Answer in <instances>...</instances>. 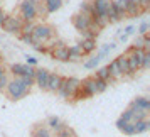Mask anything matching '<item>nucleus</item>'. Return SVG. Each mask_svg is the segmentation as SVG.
Segmentation results:
<instances>
[{
	"label": "nucleus",
	"mask_w": 150,
	"mask_h": 137,
	"mask_svg": "<svg viewBox=\"0 0 150 137\" xmlns=\"http://www.w3.org/2000/svg\"><path fill=\"white\" fill-rule=\"evenodd\" d=\"M79 86H81V80H78L74 76L62 78L61 86H59V90L56 93L61 96V98H64V100H74L76 93L79 91Z\"/></svg>",
	"instance_id": "1"
},
{
	"label": "nucleus",
	"mask_w": 150,
	"mask_h": 137,
	"mask_svg": "<svg viewBox=\"0 0 150 137\" xmlns=\"http://www.w3.org/2000/svg\"><path fill=\"white\" fill-rule=\"evenodd\" d=\"M29 91H30V88L24 85L22 78H15V76L10 80V81H8L7 88H5V93H7V96L12 100V102L22 100L24 96L29 95Z\"/></svg>",
	"instance_id": "2"
},
{
	"label": "nucleus",
	"mask_w": 150,
	"mask_h": 137,
	"mask_svg": "<svg viewBox=\"0 0 150 137\" xmlns=\"http://www.w3.org/2000/svg\"><path fill=\"white\" fill-rule=\"evenodd\" d=\"M54 37V27L49 26L46 22L42 24H35V29L32 32V44L39 42V44H46L47 41H51Z\"/></svg>",
	"instance_id": "3"
},
{
	"label": "nucleus",
	"mask_w": 150,
	"mask_h": 137,
	"mask_svg": "<svg viewBox=\"0 0 150 137\" xmlns=\"http://www.w3.org/2000/svg\"><path fill=\"white\" fill-rule=\"evenodd\" d=\"M39 0H22L19 10H21V19L22 22H35L37 14H35V4Z\"/></svg>",
	"instance_id": "4"
},
{
	"label": "nucleus",
	"mask_w": 150,
	"mask_h": 137,
	"mask_svg": "<svg viewBox=\"0 0 150 137\" xmlns=\"http://www.w3.org/2000/svg\"><path fill=\"white\" fill-rule=\"evenodd\" d=\"M96 95V88H95V78L93 76H88L81 81V86H79V91L76 93L74 100H83V98H91V96Z\"/></svg>",
	"instance_id": "5"
},
{
	"label": "nucleus",
	"mask_w": 150,
	"mask_h": 137,
	"mask_svg": "<svg viewBox=\"0 0 150 137\" xmlns=\"http://www.w3.org/2000/svg\"><path fill=\"white\" fill-rule=\"evenodd\" d=\"M125 54L128 58V64H130L132 73L135 75L137 71L140 69V66H142V58L145 54V51H142V49H132L130 53H125Z\"/></svg>",
	"instance_id": "6"
},
{
	"label": "nucleus",
	"mask_w": 150,
	"mask_h": 137,
	"mask_svg": "<svg viewBox=\"0 0 150 137\" xmlns=\"http://www.w3.org/2000/svg\"><path fill=\"white\" fill-rule=\"evenodd\" d=\"M22 19L21 17H15V15H8L7 21L4 22L2 29L8 32V34H21V29H22Z\"/></svg>",
	"instance_id": "7"
},
{
	"label": "nucleus",
	"mask_w": 150,
	"mask_h": 137,
	"mask_svg": "<svg viewBox=\"0 0 150 137\" xmlns=\"http://www.w3.org/2000/svg\"><path fill=\"white\" fill-rule=\"evenodd\" d=\"M91 24H93L91 17L81 14V12L76 14L74 17H73V26H74V29L78 31V32H84V31H88V29L91 27Z\"/></svg>",
	"instance_id": "8"
},
{
	"label": "nucleus",
	"mask_w": 150,
	"mask_h": 137,
	"mask_svg": "<svg viewBox=\"0 0 150 137\" xmlns=\"http://www.w3.org/2000/svg\"><path fill=\"white\" fill-rule=\"evenodd\" d=\"M49 75L51 71L44 68H35V76H34V85H37L41 90L47 88V81H49Z\"/></svg>",
	"instance_id": "9"
},
{
	"label": "nucleus",
	"mask_w": 150,
	"mask_h": 137,
	"mask_svg": "<svg viewBox=\"0 0 150 137\" xmlns=\"http://www.w3.org/2000/svg\"><path fill=\"white\" fill-rule=\"evenodd\" d=\"M49 56L56 59V61H62V63H68L69 61V51L68 46H61V48H54L49 51Z\"/></svg>",
	"instance_id": "10"
},
{
	"label": "nucleus",
	"mask_w": 150,
	"mask_h": 137,
	"mask_svg": "<svg viewBox=\"0 0 150 137\" xmlns=\"http://www.w3.org/2000/svg\"><path fill=\"white\" fill-rule=\"evenodd\" d=\"M130 108L149 112L150 110V100L147 98V96H137V98H133V102L130 103Z\"/></svg>",
	"instance_id": "11"
},
{
	"label": "nucleus",
	"mask_w": 150,
	"mask_h": 137,
	"mask_svg": "<svg viewBox=\"0 0 150 137\" xmlns=\"http://www.w3.org/2000/svg\"><path fill=\"white\" fill-rule=\"evenodd\" d=\"M62 78H64V76L57 75V73H51V75H49V81H47V88H46V91L56 93V91L59 90V86H61Z\"/></svg>",
	"instance_id": "12"
},
{
	"label": "nucleus",
	"mask_w": 150,
	"mask_h": 137,
	"mask_svg": "<svg viewBox=\"0 0 150 137\" xmlns=\"http://www.w3.org/2000/svg\"><path fill=\"white\" fill-rule=\"evenodd\" d=\"M116 63H118V66H120V69H122L123 73V78L127 76V78H133V73H132V69H130V64H128V58H127V54H120L118 58H116Z\"/></svg>",
	"instance_id": "13"
},
{
	"label": "nucleus",
	"mask_w": 150,
	"mask_h": 137,
	"mask_svg": "<svg viewBox=\"0 0 150 137\" xmlns=\"http://www.w3.org/2000/svg\"><path fill=\"white\" fill-rule=\"evenodd\" d=\"M66 123L62 122L59 117H56V115H51V117H47V120H46V127H47L51 132H57V130H61L62 127H64Z\"/></svg>",
	"instance_id": "14"
},
{
	"label": "nucleus",
	"mask_w": 150,
	"mask_h": 137,
	"mask_svg": "<svg viewBox=\"0 0 150 137\" xmlns=\"http://www.w3.org/2000/svg\"><path fill=\"white\" fill-rule=\"evenodd\" d=\"M143 14V9L140 5V0H128L127 5V15L128 17H137V15Z\"/></svg>",
	"instance_id": "15"
},
{
	"label": "nucleus",
	"mask_w": 150,
	"mask_h": 137,
	"mask_svg": "<svg viewBox=\"0 0 150 137\" xmlns=\"http://www.w3.org/2000/svg\"><path fill=\"white\" fill-rule=\"evenodd\" d=\"M106 68H108L110 76H111V80H113V81H120V80L123 78V73H122V69H120V66H118L116 59H113V61L110 63Z\"/></svg>",
	"instance_id": "16"
},
{
	"label": "nucleus",
	"mask_w": 150,
	"mask_h": 137,
	"mask_svg": "<svg viewBox=\"0 0 150 137\" xmlns=\"http://www.w3.org/2000/svg\"><path fill=\"white\" fill-rule=\"evenodd\" d=\"M68 51H69V61H81L83 56H84V53H83L81 48H79V44L69 46Z\"/></svg>",
	"instance_id": "17"
},
{
	"label": "nucleus",
	"mask_w": 150,
	"mask_h": 137,
	"mask_svg": "<svg viewBox=\"0 0 150 137\" xmlns=\"http://www.w3.org/2000/svg\"><path fill=\"white\" fill-rule=\"evenodd\" d=\"M113 7L116 9L118 12V17L120 19H125L127 17V5H128V0H111Z\"/></svg>",
	"instance_id": "18"
},
{
	"label": "nucleus",
	"mask_w": 150,
	"mask_h": 137,
	"mask_svg": "<svg viewBox=\"0 0 150 137\" xmlns=\"http://www.w3.org/2000/svg\"><path fill=\"white\" fill-rule=\"evenodd\" d=\"M79 48L84 54H91L93 51L96 49V39H83L81 42H78Z\"/></svg>",
	"instance_id": "19"
},
{
	"label": "nucleus",
	"mask_w": 150,
	"mask_h": 137,
	"mask_svg": "<svg viewBox=\"0 0 150 137\" xmlns=\"http://www.w3.org/2000/svg\"><path fill=\"white\" fill-rule=\"evenodd\" d=\"M32 137H54L52 136V132L46 127V125H41V123H37L34 129H32Z\"/></svg>",
	"instance_id": "20"
},
{
	"label": "nucleus",
	"mask_w": 150,
	"mask_h": 137,
	"mask_svg": "<svg viewBox=\"0 0 150 137\" xmlns=\"http://www.w3.org/2000/svg\"><path fill=\"white\" fill-rule=\"evenodd\" d=\"M44 2V5H46V10H47V14H54L57 12L59 9L62 7V0H42Z\"/></svg>",
	"instance_id": "21"
},
{
	"label": "nucleus",
	"mask_w": 150,
	"mask_h": 137,
	"mask_svg": "<svg viewBox=\"0 0 150 137\" xmlns=\"http://www.w3.org/2000/svg\"><path fill=\"white\" fill-rule=\"evenodd\" d=\"M93 78H96V80H101V81H106V83L113 81V80H111V76H110V71H108V68H106V66H101V68L96 69Z\"/></svg>",
	"instance_id": "22"
},
{
	"label": "nucleus",
	"mask_w": 150,
	"mask_h": 137,
	"mask_svg": "<svg viewBox=\"0 0 150 137\" xmlns=\"http://www.w3.org/2000/svg\"><path fill=\"white\" fill-rule=\"evenodd\" d=\"M133 127H135V134H145L150 130V120H138V122H133Z\"/></svg>",
	"instance_id": "23"
},
{
	"label": "nucleus",
	"mask_w": 150,
	"mask_h": 137,
	"mask_svg": "<svg viewBox=\"0 0 150 137\" xmlns=\"http://www.w3.org/2000/svg\"><path fill=\"white\" fill-rule=\"evenodd\" d=\"M115 48H116V42H108V44H105V46H103V48L100 49V53H98V58H100V59L106 58V56H108Z\"/></svg>",
	"instance_id": "24"
},
{
	"label": "nucleus",
	"mask_w": 150,
	"mask_h": 137,
	"mask_svg": "<svg viewBox=\"0 0 150 137\" xmlns=\"http://www.w3.org/2000/svg\"><path fill=\"white\" fill-rule=\"evenodd\" d=\"M24 68H25V64H21V63H14V64L10 66V73H12L15 78H21V76H24Z\"/></svg>",
	"instance_id": "25"
},
{
	"label": "nucleus",
	"mask_w": 150,
	"mask_h": 137,
	"mask_svg": "<svg viewBox=\"0 0 150 137\" xmlns=\"http://www.w3.org/2000/svg\"><path fill=\"white\" fill-rule=\"evenodd\" d=\"M35 14H37V17H41V19H46L47 17V10H46V5H44V2L42 0H39L37 4H35Z\"/></svg>",
	"instance_id": "26"
},
{
	"label": "nucleus",
	"mask_w": 150,
	"mask_h": 137,
	"mask_svg": "<svg viewBox=\"0 0 150 137\" xmlns=\"http://www.w3.org/2000/svg\"><path fill=\"white\" fill-rule=\"evenodd\" d=\"M143 44H145V36H137L135 41H133V44L128 48L127 53H130L132 49H142V51H143Z\"/></svg>",
	"instance_id": "27"
},
{
	"label": "nucleus",
	"mask_w": 150,
	"mask_h": 137,
	"mask_svg": "<svg viewBox=\"0 0 150 137\" xmlns=\"http://www.w3.org/2000/svg\"><path fill=\"white\" fill-rule=\"evenodd\" d=\"M34 29H35V22H24V24H22V29H21V34L32 36Z\"/></svg>",
	"instance_id": "28"
},
{
	"label": "nucleus",
	"mask_w": 150,
	"mask_h": 137,
	"mask_svg": "<svg viewBox=\"0 0 150 137\" xmlns=\"http://www.w3.org/2000/svg\"><path fill=\"white\" fill-rule=\"evenodd\" d=\"M100 58H98V54L96 56H93V58H89L88 61H84V68L86 69H96L98 68V64H100Z\"/></svg>",
	"instance_id": "29"
},
{
	"label": "nucleus",
	"mask_w": 150,
	"mask_h": 137,
	"mask_svg": "<svg viewBox=\"0 0 150 137\" xmlns=\"http://www.w3.org/2000/svg\"><path fill=\"white\" fill-rule=\"evenodd\" d=\"M91 10H93V9H91V0H84V2L79 4V12H81V14L91 17Z\"/></svg>",
	"instance_id": "30"
},
{
	"label": "nucleus",
	"mask_w": 150,
	"mask_h": 137,
	"mask_svg": "<svg viewBox=\"0 0 150 137\" xmlns=\"http://www.w3.org/2000/svg\"><path fill=\"white\" fill-rule=\"evenodd\" d=\"M71 136H76V134H74V130L71 129L69 125H64L61 130L56 132V137H71Z\"/></svg>",
	"instance_id": "31"
},
{
	"label": "nucleus",
	"mask_w": 150,
	"mask_h": 137,
	"mask_svg": "<svg viewBox=\"0 0 150 137\" xmlns=\"http://www.w3.org/2000/svg\"><path fill=\"white\" fill-rule=\"evenodd\" d=\"M120 132H123L125 136H135V127H133V122H127L125 125H123L122 129H120Z\"/></svg>",
	"instance_id": "32"
},
{
	"label": "nucleus",
	"mask_w": 150,
	"mask_h": 137,
	"mask_svg": "<svg viewBox=\"0 0 150 137\" xmlns=\"http://www.w3.org/2000/svg\"><path fill=\"white\" fill-rule=\"evenodd\" d=\"M95 88H96V95H98V93H105V91L108 90V83L95 78Z\"/></svg>",
	"instance_id": "33"
},
{
	"label": "nucleus",
	"mask_w": 150,
	"mask_h": 137,
	"mask_svg": "<svg viewBox=\"0 0 150 137\" xmlns=\"http://www.w3.org/2000/svg\"><path fill=\"white\" fill-rule=\"evenodd\" d=\"M147 118H149V112H143V110H133V122L147 120Z\"/></svg>",
	"instance_id": "34"
},
{
	"label": "nucleus",
	"mask_w": 150,
	"mask_h": 137,
	"mask_svg": "<svg viewBox=\"0 0 150 137\" xmlns=\"http://www.w3.org/2000/svg\"><path fill=\"white\" fill-rule=\"evenodd\" d=\"M137 31H138V36H147L149 34V31H150V24L147 21H142Z\"/></svg>",
	"instance_id": "35"
},
{
	"label": "nucleus",
	"mask_w": 150,
	"mask_h": 137,
	"mask_svg": "<svg viewBox=\"0 0 150 137\" xmlns=\"http://www.w3.org/2000/svg\"><path fill=\"white\" fill-rule=\"evenodd\" d=\"M120 118H122V120H125V122H133V110L128 107V108H127L122 115H120Z\"/></svg>",
	"instance_id": "36"
},
{
	"label": "nucleus",
	"mask_w": 150,
	"mask_h": 137,
	"mask_svg": "<svg viewBox=\"0 0 150 137\" xmlns=\"http://www.w3.org/2000/svg\"><path fill=\"white\" fill-rule=\"evenodd\" d=\"M24 76H27V78H32V80H34L35 68H34V66H29V64H25V68H24Z\"/></svg>",
	"instance_id": "37"
},
{
	"label": "nucleus",
	"mask_w": 150,
	"mask_h": 137,
	"mask_svg": "<svg viewBox=\"0 0 150 137\" xmlns=\"http://www.w3.org/2000/svg\"><path fill=\"white\" fill-rule=\"evenodd\" d=\"M150 68V53H145L142 58V66L140 69H149Z\"/></svg>",
	"instance_id": "38"
},
{
	"label": "nucleus",
	"mask_w": 150,
	"mask_h": 137,
	"mask_svg": "<svg viewBox=\"0 0 150 137\" xmlns=\"http://www.w3.org/2000/svg\"><path fill=\"white\" fill-rule=\"evenodd\" d=\"M32 48H34L37 53H42V54H46V53H47L46 46H44V44H39V42H34V44H32Z\"/></svg>",
	"instance_id": "39"
},
{
	"label": "nucleus",
	"mask_w": 150,
	"mask_h": 137,
	"mask_svg": "<svg viewBox=\"0 0 150 137\" xmlns=\"http://www.w3.org/2000/svg\"><path fill=\"white\" fill-rule=\"evenodd\" d=\"M8 76L5 75L4 78H0V91H5V88H7V85H8Z\"/></svg>",
	"instance_id": "40"
},
{
	"label": "nucleus",
	"mask_w": 150,
	"mask_h": 137,
	"mask_svg": "<svg viewBox=\"0 0 150 137\" xmlns=\"http://www.w3.org/2000/svg\"><path fill=\"white\" fill-rule=\"evenodd\" d=\"M25 64H29V66H34L35 68V64H37V58H34V56H25Z\"/></svg>",
	"instance_id": "41"
},
{
	"label": "nucleus",
	"mask_w": 150,
	"mask_h": 137,
	"mask_svg": "<svg viewBox=\"0 0 150 137\" xmlns=\"http://www.w3.org/2000/svg\"><path fill=\"white\" fill-rule=\"evenodd\" d=\"M123 31H125L123 34H127V36H133V34L137 32V27H135V26H127V27L123 29Z\"/></svg>",
	"instance_id": "42"
},
{
	"label": "nucleus",
	"mask_w": 150,
	"mask_h": 137,
	"mask_svg": "<svg viewBox=\"0 0 150 137\" xmlns=\"http://www.w3.org/2000/svg\"><path fill=\"white\" fill-rule=\"evenodd\" d=\"M21 78H22V81H24L25 86H29V88L34 86V80H32V78H27V76H21Z\"/></svg>",
	"instance_id": "43"
},
{
	"label": "nucleus",
	"mask_w": 150,
	"mask_h": 137,
	"mask_svg": "<svg viewBox=\"0 0 150 137\" xmlns=\"http://www.w3.org/2000/svg\"><path fill=\"white\" fill-rule=\"evenodd\" d=\"M19 36H21V41L24 44H30L32 46V36H25V34H19Z\"/></svg>",
	"instance_id": "44"
},
{
	"label": "nucleus",
	"mask_w": 150,
	"mask_h": 137,
	"mask_svg": "<svg viewBox=\"0 0 150 137\" xmlns=\"http://www.w3.org/2000/svg\"><path fill=\"white\" fill-rule=\"evenodd\" d=\"M7 17H8V14L5 12V10H2V9H0V27L4 26V22L7 21Z\"/></svg>",
	"instance_id": "45"
},
{
	"label": "nucleus",
	"mask_w": 150,
	"mask_h": 137,
	"mask_svg": "<svg viewBox=\"0 0 150 137\" xmlns=\"http://www.w3.org/2000/svg\"><path fill=\"white\" fill-rule=\"evenodd\" d=\"M140 5H142L143 12H147L149 10V5H150V0H140Z\"/></svg>",
	"instance_id": "46"
},
{
	"label": "nucleus",
	"mask_w": 150,
	"mask_h": 137,
	"mask_svg": "<svg viewBox=\"0 0 150 137\" xmlns=\"http://www.w3.org/2000/svg\"><path fill=\"white\" fill-rule=\"evenodd\" d=\"M125 123H127V122H125V120H122V118H118V120H116V123H115V125H116V129L120 130V129H122V127H123V125H125Z\"/></svg>",
	"instance_id": "47"
},
{
	"label": "nucleus",
	"mask_w": 150,
	"mask_h": 137,
	"mask_svg": "<svg viewBox=\"0 0 150 137\" xmlns=\"http://www.w3.org/2000/svg\"><path fill=\"white\" fill-rule=\"evenodd\" d=\"M127 41H128V36H127V34H120V42H122V44H125Z\"/></svg>",
	"instance_id": "48"
},
{
	"label": "nucleus",
	"mask_w": 150,
	"mask_h": 137,
	"mask_svg": "<svg viewBox=\"0 0 150 137\" xmlns=\"http://www.w3.org/2000/svg\"><path fill=\"white\" fill-rule=\"evenodd\" d=\"M5 75H7V71H5V68H4V66L0 64V78H4Z\"/></svg>",
	"instance_id": "49"
},
{
	"label": "nucleus",
	"mask_w": 150,
	"mask_h": 137,
	"mask_svg": "<svg viewBox=\"0 0 150 137\" xmlns=\"http://www.w3.org/2000/svg\"><path fill=\"white\" fill-rule=\"evenodd\" d=\"M71 137H78V136H71Z\"/></svg>",
	"instance_id": "50"
}]
</instances>
